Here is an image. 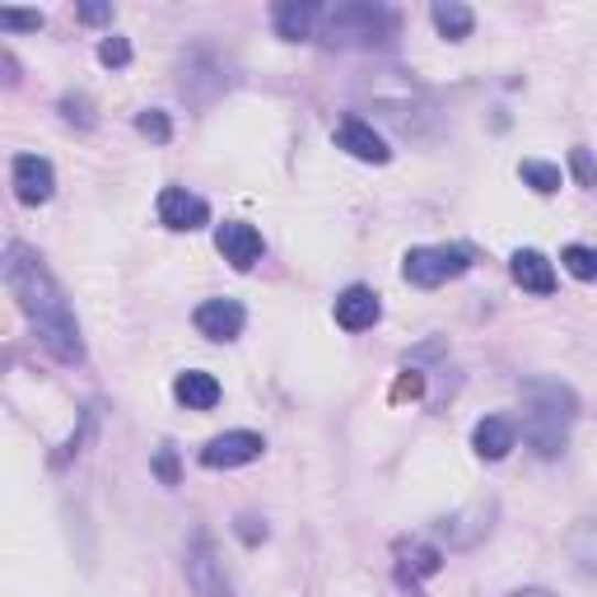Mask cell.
Segmentation results:
<instances>
[{
  "instance_id": "3957f363",
  "label": "cell",
  "mask_w": 597,
  "mask_h": 597,
  "mask_svg": "<svg viewBox=\"0 0 597 597\" xmlns=\"http://www.w3.org/2000/svg\"><path fill=\"white\" fill-rule=\"evenodd\" d=\"M327 47H378L392 37V14L383 6H365V0H346V6L323 10V29H317Z\"/></svg>"
},
{
  "instance_id": "4fadbf2b",
  "label": "cell",
  "mask_w": 597,
  "mask_h": 597,
  "mask_svg": "<svg viewBox=\"0 0 597 597\" xmlns=\"http://www.w3.org/2000/svg\"><path fill=\"white\" fill-rule=\"evenodd\" d=\"M378 317H383V304H378V294L369 285H350L336 294V323H341L346 332H365L373 327Z\"/></svg>"
},
{
  "instance_id": "52a82bcc",
  "label": "cell",
  "mask_w": 597,
  "mask_h": 597,
  "mask_svg": "<svg viewBox=\"0 0 597 597\" xmlns=\"http://www.w3.org/2000/svg\"><path fill=\"white\" fill-rule=\"evenodd\" d=\"M159 225L173 234H192L210 225V206L187 187H164L159 192Z\"/></svg>"
},
{
  "instance_id": "5b68a950",
  "label": "cell",
  "mask_w": 597,
  "mask_h": 597,
  "mask_svg": "<svg viewBox=\"0 0 597 597\" xmlns=\"http://www.w3.org/2000/svg\"><path fill=\"white\" fill-rule=\"evenodd\" d=\"M187 584H192L196 597H234L229 569H225L210 536H196V542L187 546Z\"/></svg>"
},
{
  "instance_id": "9a60e30c",
  "label": "cell",
  "mask_w": 597,
  "mask_h": 597,
  "mask_svg": "<svg viewBox=\"0 0 597 597\" xmlns=\"http://www.w3.org/2000/svg\"><path fill=\"white\" fill-rule=\"evenodd\" d=\"M513 444H519V430H513V421H504V415H486V421L471 430V448L481 453L486 463H500V457H509Z\"/></svg>"
},
{
  "instance_id": "4316f807",
  "label": "cell",
  "mask_w": 597,
  "mask_h": 597,
  "mask_svg": "<svg viewBox=\"0 0 597 597\" xmlns=\"http://www.w3.org/2000/svg\"><path fill=\"white\" fill-rule=\"evenodd\" d=\"M421 392H425V373L406 369L402 378H397V388H392V402H406V397H421Z\"/></svg>"
},
{
  "instance_id": "8992f818",
  "label": "cell",
  "mask_w": 597,
  "mask_h": 597,
  "mask_svg": "<svg viewBox=\"0 0 597 597\" xmlns=\"http://www.w3.org/2000/svg\"><path fill=\"white\" fill-rule=\"evenodd\" d=\"M267 453V439L262 434H252V430H229V434H220V439H210L206 448H202V467H210V471H229V467H248V463H257V457Z\"/></svg>"
},
{
  "instance_id": "d4e9b609",
  "label": "cell",
  "mask_w": 597,
  "mask_h": 597,
  "mask_svg": "<svg viewBox=\"0 0 597 597\" xmlns=\"http://www.w3.org/2000/svg\"><path fill=\"white\" fill-rule=\"evenodd\" d=\"M569 169H574V177H579V187H597V159H593V150L574 145L569 150Z\"/></svg>"
},
{
  "instance_id": "603a6c76",
  "label": "cell",
  "mask_w": 597,
  "mask_h": 597,
  "mask_svg": "<svg viewBox=\"0 0 597 597\" xmlns=\"http://www.w3.org/2000/svg\"><path fill=\"white\" fill-rule=\"evenodd\" d=\"M135 131L150 135L154 145H169L173 141V122H169V112H159V108H145L141 117H135Z\"/></svg>"
},
{
  "instance_id": "f1b7e54d",
  "label": "cell",
  "mask_w": 597,
  "mask_h": 597,
  "mask_svg": "<svg viewBox=\"0 0 597 597\" xmlns=\"http://www.w3.org/2000/svg\"><path fill=\"white\" fill-rule=\"evenodd\" d=\"M154 476H159L164 486H177V453H173L169 444L154 453Z\"/></svg>"
},
{
  "instance_id": "d6986e66",
  "label": "cell",
  "mask_w": 597,
  "mask_h": 597,
  "mask_svg": "<svg viewBox=\"0 0 597 597\" xmlns=\"http://www.w3.org/2000/svg\"><path fill=\"white\" fill-rule=\"evenodd\" d=\"M565 555L574 561V569H579L584 579H597V519H584V523L569 528Z\"/></svg>"
},
{
  "instance_id": "ba28073f",
  "label": "cell",
  "mask_w": 597,
  "mask_h": 597,
  "mask_svg": "<svg viewBox=\"0 0 597 597\" xmlns=\"http://www.w3.org/2000/svg\"><path fill=\"white\" fill-rule=\"evenodd\" d=\"M10 183H14V196L24 206H43V202H52V192H56V173H52V164L43 154H14Z\"/></svg>"
},
{
  "instance_id": "ffe728a7",
  "label": "cell",
  "mask_w": 597,
  "mask_h": 597,
  "mask_svg": "<svg viewBox=\"0 0 597 597\" xmlns=\"http://www.w3.org/2000/svg\"><path fill=\"white\" fill-rule=\"evenodd\" d=\"M430 19H434V29H439L448 43H463V37H471V29H476V14L463 6V0H434Z\"/></svg>"
},
{
  "instance_id": "2e32d148",
  "label": "cell",
  "mask_w": 597,
  "mask_h": 597,
  "mask_svg": "<svg viewBox=\"0 0 597 597\" xmlns=\"http://www.w3.org/2000/svg\"><path fill=\"white\" fill-rule=\"evenodd\" d=\"M509 271H513V281H519L523 290H532V294H551L555 290V267L536 248H519V252H513L509 257Z\"/></svg>"
},
{
  "instance_id": "83f0119b",
  "label": "cell",
  "mask_w": 597,
  "mask_h": 597,
  "mask_svg": "<svg viewBox=\"0 0 597 597\" xmlns=\"http://www.w3.org/2000/svg\"><path fill=\"white\" fill-rule=\"evenodd\" d=\"M62 117H66V122H79V127H94L89 98H75V94H66V98H62Z\"/></svg>"
},
{
  "instance_id": "277c9868",
  "label": "cell",
  "mask_w": 597,
  "mask_h": 597,
  "mask_svg": "<svg viewBox=\"0 0 597 597\" xmlns=\"http://www.w3.org/2000/svg\"><path fill=\"white\" fill-rule=\"evenodd\" d=\"M471 271V248H457V243H444V248H411L402 257V275L411 285L421 290H439L457 275Z\"/></svg>"
},
{
  "instance_id": "7a4b0ae2",
  "label": "cell",
  "mask_w": 597,
  "mask_h": 597,
  "mask_svg": "<svg viewBox=\"0 0 597 597\" xmlns=\"http://www.w3.org/2000/svg\"><path fill=\"white\" fill-rule=\"evenodd\" d=\"M523 402H528V425L523 439L536 457H561L565 453V430L579 415V397L565 388L561 378H528L523 383Z\"/></svg>"
},
{
  "instance_id": "484cf974",
  "label": "cell",
  "mask_w": 597,
  "mask_h": 597,
  "mask_svg": "<svg viewBox=\"0 0 597 597\" xmlns=\"http://www.w3.org/2000/svg\"><path fill=\"white\" fill-rule=\"evenodd\" d=\"M0 29L37 33V29H43V14H37V10H0Z\"/></svg>"
},
{
  "instance_id": "7c38bea8",
  "label": "cell",
  "mask_w": 597,
  "mask_h": 597,
  "mask_svg": "<svg viewBox=\"0 0 597 597\" xmlns=\"http://www.w3.org/2000/svg\"><path fill=\"white\" fill-rule=\"evenodd\" d=\"M336 150H346L350 159H365V164H388L392 159L388 141L365 122V117H341V127H336Z\"/></svg>"
},
{
  "instance_id": "ac0fdd59",
  "label": "cell",
  "mask_w": 597,
  "mask_h": 597,
  "mask_svg": "<svg viewBox=\"0 0 597 597\" xmlns=\"http://www.w3.org/2000/svg\"><path fill=\"white\" fill-rule=\"evenodd\" d=\"M397 555H402V584L415 593V579H430V574H439L444 569V551L439 546H425V542H402L397 546ZM421 597V593H415Z\"/></svg>"
},
{
  "instance_id": "7402d4cb",
  "label": "cell",
  "mask_w": 597,
  "mask_h": 597,
  "mask_svg": "<svg viewBox=\"0 0 597 597\" xmlns=\"http://www.w3.org/2000/svg\"><path fill=\"white\" fill-rule=\"evenodd\" d=\"M565 271L574 275V281H597V248H584V243H569L561 252Z\"/></svg>"
},
{
  "instance_id": "d6a6232c",
  "label": "cell",
  "mask_w": 597,
  "mask_h": 597,
  "mask_svg": "<svg viewBox=\"0 0 597 597\" xmlns=\"http://www.w3.org/2000/svg\"><path fill=\"white\" fill-rule=\"evenodd\" d=\"M6 79H10V85H19V66H14V56L6 52Z\"/></svg>"
},
{
  "instance_id": "44dd1931",
  "label": "cell",
  "mask_w": 597,
  "mask_h": 597,
  "mask_svg": "<svg viewBox=\"0 0 597 597\" xmlns=\"http://www.w3.org/2000/svg\"><path fill=\"white\" fill-rule=\"evenodd\" d=\"M523 183L536 192V196H551V192H561V169L555 164H542V159H523Z\"/></svg>"
},
{
  "instance_id": "4dcf8cb0",
  "label": "cell",
  "mask_w": 597,
  "mask_h": 597,
  "mask_svg": "<svg viewBox=\"0 0 597 597\" xmlns=\"http://www.w3.org/2000/svg\"><path fill=\"white\" fill-rule=\"evenodd\" d=\"M79 19H85V24H108L112 6H79Z\"/></svg>"
},
{
  "instance_id": "1f68e13d",
  "label": "cell",
  "mask_w": 597,
  "mask_h": 597,
  "mask_svg": "<svg viewBox=\"0 0 597 597\" xmlns=\"http://www.w3.org/2000/svg\"><path fill=\"white\" fill-rule=\"evenodd\" d=\"M509 597H555L551 588H519V593H509Z\"/></svg>"
},
{
  "instance_id": "f546056e",
  "label": "cell",
  "mask_w": 597,
  "mask_h": 597,
  "mask_svg": "<svg viewBox=\"0 0 597 597\" xmlns=\"http://www.w3.org/2000/svg\"><path fill=\"white\" fill-rule=\"evenodd\" d=\"M234 532L243 536L248 546H257V542H267V523L262 519H252V513H238V523H234Z\"/></svg>"
},
{
  "instance_id": "9c48e42d",
  "label": "cell",
  "mask_w": 597,
  "mask_h": 597,
  "mask_svg": "<svg viewBox=\"0 0 597 597\" xmlns=\"http://www.w3.org/2000/svg\"><path fill=\"white\" fill-rule=\"evenodd\" d=\"M192 323H196V332H202L206 341H234V336H243L248 313H243L238 298H206V304L192 313Z\"/></svg>"
},
{
  "instance_id": "8fae6325",
  "label": "cell",
  "mask_w": 597,
  "mask_h": 597,
  "mask_svg": "<svg viewBox=\"0 0 597 597\" xmlns=\"http://www.w3.org/2000/svg\"><path fill=\"white\" fill-rule=\"evenodd\" d=\"M215 248L225 252V262L234 271H252L257 262H262V252H267L262 234H257L252 225H243V220H229V225L215 229Z\"/></svg>"
},
{
  "instance_id": "e0dca14e",
  "label": "cell",
  "mask_w": 597,
  "mask_h": 597,
  "mask_svg": "<svg viewBox=\"0 0 597 597\" xmlns=\"http://www.w3.org/2000/svg\"><path fill=\"white\" fill-rule=\"evenodd\" d=\"M173 397H177V402H183L187 411H210L215 402H220V378L206 373V369H187V373H177Z\"/></svg>"
},
{
  "instance_id": "cb8c5ba5",
  "label": "cell",
  "mask_w": 597,
  "mask_h": 597,
  "mask_svg": "<svg viewBox=\"0 0 597 597\" xmlns=\"http://www.w3.org/2000/svg\"><path fill=\"white\" fill-rule=\"evenodd\" d=\"M98 62L104 66H112V70H122V66H131V43L127 37H104V43H98Z\"/></svg>"
},
{
  "instance_id": "30bf717a",
  "label": "cell",
  "mask_w": 597,
  "mask_h": 597,
  "mask_svg": "<svg viewBox=\"0 0 597 597\" xmlns=\"http://www.w3.org/2000/svg\"><path fill=\"white\" fill-rule=\"evenodd\" d=\"M490 519H495V504L481 500V504H471L463 513H453V519H439L434 528H439L448 551H471L476 542H486V536H490Z\"/></svg>"
},
{
  "instance_id": "6da1fadb",
  "label": "cell",
  "mask_w": 597,
  "mask_h": 597,
  "mask_svg": "<svg viewBox=\"0 0 597 597\" xmlns=\"http://www.w3.org/2000/svg\"><path fill=\"white\" fill-rule=\"evenodd\" d=\"M6 290L14 294L19 313L29 317V327L37 332V341L47 346L52 360L85 365V336H79L75 308H70L66 290L56 285V275L47 271V262L37 257V248H29V243L6 248Z\"/></svg>"
},
{
  "instance_id": "5bb4252c",
  "label": "cell",
  "mask_w": 597,
  "mask_h": 597,
  "mask_svg": "<svg viewBox=\"0 0 597 597\" xmlns=\"http://www.w3.org/2000/svg\"><path fill=\"white\" fill-rule=\"evenodd\" d=\"M275 24V37H285V43H304V37H313V29L323 24V10L308 6V0H281L271 14Z\"/></svg>"
}]
</instances>
